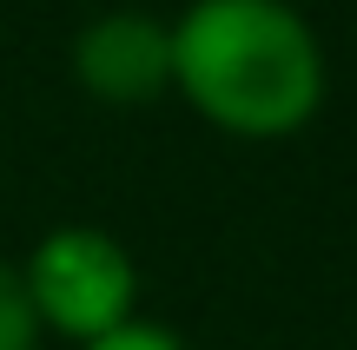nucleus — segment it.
Segmentation results:
<instances>
[{
	"label": "nucleus",
	"instance_id": "nucleus-3",
	"mask_svg": "<svg viewBox=\"0 0 357 350\" xmlns=\"http://www.w3.org/2000/svg\"><path fill=\"white\" fill-rule=\"evenodd\" d=\"M66 66L100 106H153L172 93V26L146 7H106L73 33Z\"/></svg>",
	"mask_w": 357,
	"mask_h": 350
},
{
	"label": "nucleus",
	"instance_id": "nucleus-1",
	"mask_svg": "<svg viewBox=\"0 0 357 350\" xmlns=\"http://www.w3.org/2000/svg\"><path fill=\"white\" fill-rule=\"evenodd\" d=\"M172 93L238 145H284L331 100V53L298 0H185L172 13Z\"/></svg>",
	"mask_w": 357,
	"mask_h": 350
},
{
	"label": "nucleus",
	"instance_id": "nucleus-2",
	"mask_svg": "<svg viewBox=\"0 0 357 350\" xmlns=\"http://www.w3.org/2000/svg\"><path fill=\"white\" fill-rule=\"evenodd\" d=\"M13 264H20L40 337H60L79 350V344H93V337L139 317V258L106 225H79V218L47 225L33 238V251Z\"/></svg>",
	"mask_w": 357,
	"mask_h": 350
},
{
	"label": "nucleus",
	"instance_id": "nucleus-4",
	"mask_svg": "<svg viewBox=\"0 0 357 350\" xmlns=\"http://www.w3.org/2000/svg\"><path fill=\"white\" fill-rule=\"evenodd\" d=\"M47 337H40L33 324V304H26V285H20V264L0 258V350H40Z\"/></svg>",
	"mask_w": 357,
	"mask_h": 350
},
{
	"label": "nucleus",
	"instance_id": "nucleus-5",
	"mask_svg": "<svg viewBox=\"0 0 357 350\" xmlns=\"http://www.w3.org/2000/svg\"><path fill=\"white\" fill-rule=\"evenodd\" d=\"M79 350H192V344L178 337L172 324H153V317H132V324H119V331H106V337H93V344H79Z\"/></svg>",
	"mask_w": 357,
	"mask_h": 350
}]
</instances>
